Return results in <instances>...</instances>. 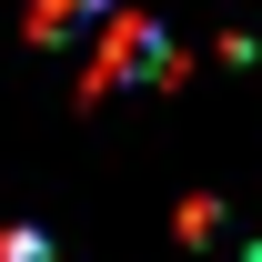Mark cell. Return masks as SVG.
I'll list each match as a JSON object with an SVG mask.
<instances>
[{"label":"cell","mask_w":262,"mask_h":262,"mask_svg":"<svg viewBox=\"0 0 262 262\" xmlns=\"http://www.w3.org/2000/svg\"><path fill=\"white\" fill-rule=\"evenodd\" d=\"M252 262H262V252H252Z\"/></svg>","instance_id":"obj_3"},{"label":"cell","mask_w":262,"mask_h":262,"mask_svg":"<svg viewBox=\"0 0 262 262\" xmlns=\"http://www.w3.org/2000/svg\"><path fill=\"white\" fill-rule=\"evenodd\" d=\"M71 51H81V81H91V91H111V81H162L171 71L162 31H151L141 10H121V0H101V20L71 40Z\"/></svg>","instance_id":"obj_1"},{"label":"cell","mask_w":262,"mask_h":262,"mask_svg":"<svg viewBox=\"0 0 262 262\" xmlns=\"http://www.w3.org/2000/svg\"><path fill=\"white\" fill-rule=\"evenodd\" d=\"M0 262H61V252H51L40 232H0Z\"/></svg>","instance_id":"obj_2"}]
</instances>
